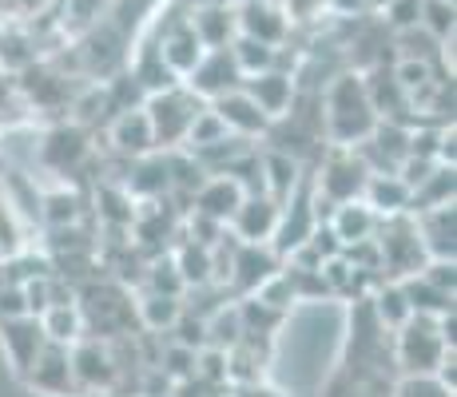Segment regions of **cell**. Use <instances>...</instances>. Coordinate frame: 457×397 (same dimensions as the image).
<instances>
[{
	"label": "cell",
	"mask_w": 457,
	"mask_h": 397,
	"mask_svg": "<svg viewBox=\"0 0 457 397\" xmlns=\"http://www.w3.org/2000/svg\"><path fill=\"white\" fill-rule=\"evenodd\" d=\"M235 397H283V393L267 390V385H259V382H247V385H243V390L235 393Z\"/></svg>",
	"instance_id": "obj_47"
},
{
	"label": "cell",
	"mask_w": 457,
	"mask_h": 397,
	"mask_svg": "<svg viewBox=\"0 0 457 397\" xmlns=\"http://www.w3.org/2000/svg\"><path fill=\"white\" fill-rule=\"evenodd\" d=\"M235 24H239L243 37L275 44V48L287 40V12L275 0H243V4H235Z\"/></svg>",
	"instance_id": "obj_19"
},
{
	"label": "cell",
	"mask_w": 457,
	"mask_h": 397,
	"mask_svg": "<svg viewBox=\"0 0 457 397\" xmlns=\"http://www.w3.org/2000/svg\"><path fill=\"white\" fill-rule=\"evenodd\" d=\"M191 24H195L204 48H227V44L235 40V32H239V24H235V8L215 4V0L204 4L199 12H191Z\"/></svg>",
	"instance_id": "obj_27"
},
{
	"label": "cell",
	"mask_w": 457,
	"mask_h": 397,
	"mask_svg": "<svg viewBox=\"0 0 457 397\" xmlns=\"http://www.w3.org/2000/svg\"><path fill=\"white\" fill-rule=\"evenodd\" d=\"M254 298H259V302H267V306H275V310H287V306H291L298 294H295L291 275H287V270H275V275H270L259 290H254Z\"/></svg>",
	"instance_id": "obj_40"
},
{
	"label": "cell",
	"mask_w": 457,
	"mask_h": 397,
	"mask_svg": "<svg viewBox=\"0 0 457 397\" xmlns=\"http://www.w3.org/2000/svg\"><path fill=\"white\" fill-rule=\"evenodd\" d=\"M445 354H453V346H445L434 314H410L394 330V366L402 374H434Z\"/></svg>",
	"instance_id": "obj_2"
},
{
	"label": "cell",
	"mask_w": 457,
	"mask_h": 397,
	"mask_svg": "<svg viewBox=\"0 0 457 397\" xmlns=\"http://www.w3.org/2000/svg\"><path fill=\"white\" fill-rule=\"evenodd\" d=\"M183 84L207 103V100H215V95L231 92V87H243V72H239V64H235L231 48H207L204 60L183 76Z\"/></svg>",
	"instance_id": "obj_9"
},
{
	"label": "cell",
	"mask_w": 457,
	"mask_h": 397,
	"mask_svg": "<svg viewBox=\"0 0 457 397\" xmlns=\"http://www.w3.org/2000/svg\"><path fill=\"white\" fill-rule=\"evenodd\" d=\"M410 195H414V191H410V183L402 179L398 171H370V179H366V187H362V203L378 219L402 215V211L410 215Z\"/></svg>",
	"instance_id": "obj_20"
},
{
	"label": "cell",
	"mask_w": 457,
	"mask_h": 397,
	"mask_svg": "<svg viewBox=\"0 0 457 397\" xmlns=\"http://www.w3.org/2000/svg\"><path fill=\"white\" fill-rule=\"evenodd\" d=\"M243 195L247 191L239 187V183L231 179V175H211V179H204L199 183V191L191 199H195V211L199 215H207V219H215V223H231V215H235V207L243 203Z\"/></svg>",
	"instance_id": "obj_21"
},
{
	"label": "cell",
	"mask_w": 457,
	"mask_h": 397,
	"mask_svg": "<svg viewBox=\"0 0 457 397\" xmlns=\"http://www.w3.org/2000/svg\"><path fill=\"white\" fill-rule=\"evenodd\" d=\"M0 8H8V12H12V16H21V21H24V16L40 12V8H44V0H0Z\"/></svg>",
	"instance_id": "obj_45"
},
{
	"label": "cell",
	"mask_w": 457,
	"mask_h": 397,
	"mask_svg": "<svg viewBox=\"0 0 457 397\" xmlns=\"http://www.w3.org/2000/svg\"><path fill=\"white\" fill-rule=\"evenodd\" d=\"M235 56V64H239L243 76H254V72H267V68L278 64V48L275 44H262L254 37H243V32H235V40L227 44Z\"/></svg>",
	"instance_id": "obj_30"
},
{
	"label": "cell",
	"mask_w": 457,
	"mask_h": 397,
	"mask_svg": "<svg viewBox=\"0 0 457 397\" xmlns=\"http://www.w3.org/2000/svg\"><path fill=\"white\" fill-rule=\"evenodd\" d=\"M390 397H453V390L437 374H402L390 385Z\"/></svg>",
	"instance_id": "obj_36"
},
{
	"label": "cell",
	"mask_w": 457,
	"mask_h": 397,
	"mask_svg": "<svg viewBox=\"0 0 457 397\" xmlns=\"http://www.w3.org/2000/svg\"><path fill=\"white\" fill-rule=\"evenodd\" d=\"M327 227L342 246H350V243H362V238H374L378 215L362 199H346V203H334V215L327 219Z\"/></svg>",
	"instance_id": "obj_24"
},
{
	"label": "cell",
	"mask_w": 457,
	"mask_h": 397,
	"mask_svg": "<svg viewBox=\"0 0 457 397\" xmlns=\"http://www.w3.org/2000/svg\"><path fill=\"white\" fill-rule=\"evenodd\" d=\"M215 397H231V393H215Z\"/></svg>",
	"instance_id": "obj_48"
},
{
	"label": "cell",
	"mask_w": 457,
	"mask_h": 397,
	"mask_svg": "<svg viewBox=\"0 0 457 397\" xmlns=\"http://www.w3.org/2000/svg\"><path fill=\"white\" fill-rule=\"evenodd\" d=\"M414 227H418V238L426 246L429 259H457V211H453V199L445 203H434V207H421L414 211Z\"/></svg>",
	"instance_id": "obj_12"
},
{
	"label": "cell",
	"mask_w": 457,
	"mask_h": 397,
	"mask_svg": "<svg viewBox=\"0 0 457 397\" xmlns=\"http://www.w3.org/2000/svg\"><path fill=\"white\" fill-rule=\"evenodd\" d=\"M278 207H283V203L270 199L267 191L243 195V203L231 215L235 238H239V243H270V235H275V227H278Z\"/></svg>",
	"instance_id": "obj_14"
},
{
	"label": "cell",
	"mask_w": 457,
	"mask_h": 397,
	"mask_svg": "<svg viewBox=\"0 0 457 397\" xmlns=\"http://www.w3.org/2000/svg\"><path fill=\"white\" fill-rule=\"evenodd\" d=\"M390 385H394L390 374L338 366V374H334L327 385V397H390Z\"/></svg>",
	"instance_id": "obj_25"
},
{
	"label": "cell",
	"mask_w": 457,
	"mask_h": 397,
	"mask_svg": "<svg viewBox=\"0 0 457 397\" xmlns=\"http://www.w3.org/2000/svg\"><path fill=\"white\" fill-rule=\"evenodd\" d=\"M171 259H175V267H179V275H183V286H207L211 282V246L187 238Z\"/></svg>",
	"instance_id": "obj_32"
},
{
	"label": "cell",
	"mask_w": 457,
	"mask_h": 397,
	"mask_svg": "<svg viewBox=\"0 0 457 397\" xmlns=\"http://www.w3.org/2000/svg\"><path fill=\"white\" fill-rule=\"evenodd\" d=\"M0 342H4V354L12 361V369L24 374L44 350L48 334H44L37 314H16V318H0Z\"/></svg>",
	"instance_id": "obj_13"
},
{
	"label": "cell",
	"mask_w": 457,
	"mask_h": 397,
	"mask_svg": "<svg viewBox=\"0 0 457 397\" xmlns=\"http://www.w3.org/2000/svg\"><path fill=\"white\" fill-rule=\"evenodd\" d=\"M24 382L32 390L44 393H72L76 390V377H72V358H68V346L60 342H44V350L37 354L29 369H24Z\"/></svg>",
	"instance_id": "obj_15"
},
{
	"label": "cell",
	"mask_w": 457,
	"mask_h": 397,
	"mask_svg": "<svg viewBox=\"0 0 457 397\" xmlns=\"http://www.w3.org/2000/svg\"><path fill=\"white\" fill-rule=\"evenodd\" d=\"M29 314V298H24L21 282H0V318Z\"/></svg>",
	"instance_id": "obj_43"
},
{
	"label": "cell",
	"mask_w": 457,
	"mask_h": 397,
	"mask_svg": "<svg viewBox=\"0 0 457 397\" xmlns=\"http://www.w3.org/2000/svg\"><path fill=\"white\" fill-rule=\"evenodd\" d=\"M243 92H247L270 120L287 116V112L295 108V76H291V72H278V68H267V72L243 76Z\"/></svg>",
	"instance_id": "obj_18"
},
{
	"label": "cell",
	"mask_w": 457,
	"mask_h": 397,
	"mask_svg": "<svg viewBox=\"0 0 457 397\" xmlns=\"http://www.w3.org/2000/svg\"><path fill=\"white\" fill-rule=\"evenodd\" d=\"M223 136H227L223 120H219L211 108H199V116L191 120V128H187V136H183V144H187V152H195V147H207V144H215V139H223Z\"/></svg>",
	"instance_id": "obj_38"
},
{
	"label": "cell",
	"mask_w": 457,
	"mask_h": 397,
	"mask_svg": "<svg viewBox=\"0 0 457 397\" xmlns=\"http://www.w3.org/2000/svg\"><path fill=\"white\" fill-rule=\"evenodd\" d=\"M128 195H131V199H139V203L171 195V171H167V155H160V152H147V155L131 159Z\"/></svg>",
	"instance_id": "obj_23"
},
{
	"label": "cell",
	"mask_w": 457,
	"mask_h": 397,
	"mask_svg": "<svg viewBox=\"0 0 457 397\" xmlns=\"http://www.w3.org/2000/svg\"><path fill=\"white\" fill-rule=\"evenodd\" d=\"M370 306H374V314H378V322L386 326V330H398L402 322H406L410 314V302H406V294H402V282L398 278H390V282H382V286H374V294H370Z\"/></svg>",
	"instance_id": "obj_31"
},
{
	"label": "cell",
	"mask_w": 457,
	"mask_h": 397,
	"mask_svg": "<svg viewBox=\"0 0 457 397\" xmlns=\"http://www.w3.org/2000/svg\"><path fill=\"white\" fill-rule=\"evenodd\" d=\"M68 358H72V377H76V390H112L116 385V354L104 346L100 338H76L68 346Z\"/></svg>",
	"instance_id": "obj_8"
},
{
	"label": "cell",
	"mask_w": 457,
	"mask_h": 397,
	"mask_svg": "<svg viewBox=\"0 0 457 397\" xmlns=\"http://www.w3.org/2000/svg\"><path fill=\"white\" fill-rule=\"evenodd\" d=\"M366 179H370L366 159L354 147H334L327 163H322L319 179H314V187H319V199H327L334 207V203H346V199H362Z\"/></svg>",
	"instance_id": "obj_6"
},
{
	"label": "cell",
	"mask_w": 457,
	"mask_h": 397,
	"mask_svg": "<svg viewBox=\"0 0 457 397\" xmlns=\"http://www.w3.org/2000/svg\"><path fill=\"white\" fill-rule=\"evenodd\" d=\"M80 318H84V334L96 330V338H100V334L104 338H116L120 326L131 322L136 310H131V302L124 298V290L120 286H87Z\"/></svg>",
	"instance_id": "obj_7"
},
{
	"label": "cell",
	"mask_w": 457,
	"mask_h": 397,
	"mask_svg": "<svg viewBox=\"0 0 457 397\" xmlns=\"http://www.w3.org/2000/svg\"><path fill=\"white\" fill-rule=\"evenodd\" d=\"M259 159H262V191H267L270 199L283 203L298 187V179H303V163H298V155L278 152V147L267 155H259Z\"/></svg>",
	"instance_id": "obj_26"
},
{
	"label": "cell",
	"mask_w": 457,
	"mask_h": 397,
	"mask_svg": "<svg viewBox=\"0 0 457 397\" xmlns=\"http://www.w3.org/2000/svg\"><path fill=\"white\" fill-rule=\"evenodd\" d=\"M131 76H136L139 84L147 87V95L179 84V76H175L171 68L163 64V56H160V48H155V44H144V52H139V60H136V68H131Z\"/></svg>",
	"instance_id": "obj_33"
},
{
	"label": "cell",
	"mask_w": 457,
	"mask_h": 397,
	"mask_svg": "<svg viewBox=\"0 0 457 397\" xmlns=\"http://www.w3.org/2000/svg\"><path fill=\"white\" fill-rule=\"evenodd\" d=\"M147 286H152V294H175V298L187 290V286H183V275H179V267H175L171 254L152 262V270H147Z\"/></svg>",
	"instance_id": "obj_39"
},
{
	"label": "cell",
	"mask_w": 457,
	"mask_h": 397,
	"mask_svg": "<svg viewBox=\"0 0 457 397\" xmlns=\"http://www.w3.org/2000/svg\"><path fill=\"white\" fill-rule=\"evenodd\" d=\"M278 254L270 251V243H235V254H231V278L243 294H254L270 275L278 270Z\"/></svg>",
	"instance_id": "obj_16"
},
{
	"label": "cell",
	"mask_w": 457,
	"mask_h": 397,
	"mask_svg": "<svg viewBox=\"0 0 457 397\" xmlns=\"http://www.w3.org/2000/svg\"><path fill=\"white\" fill-rule=\"evenodd\" d=\"M314 227H319V199H314L311 175H303L298 187L283 199V207H278V227H275V235H270V251H275L278 259H287V254L298 251V246L311 238Z\"/></svg>",
	"instance_id": "obj_5"
},
{
	"label": "cell",
	"mask_w": 457,
	"mask_h": 397,
	"mask_svg": "<svg viewBox=\"0 0 457 397\" xmlns=\"http://www.w3.org/2000/svg\"><path fill=\"white\" fill-rule=\"evenodd\" d=\"M155 48H160V56H163V64L171 68L175 76H187L191 68L204 60V40H199V32H195V24H191V16H179V21L171 24V29L163 32L160 40H155Z\"/></svg>",
	"instance_id": "obj_17"
},
{
	"label": "cell",
	"mask_w": 457,
	"mask_h": 397,
	"mask_svg": "<svg viewBox=\"0 0 457 397\" xmlns=\"http://www.w3.org/2000/svg\"><path fill=\"white\" fill-rule=\"evenodd\" d=\"M195 354H199V350L179 346V342H175V346L163 354V374L175 377V382H187V377H195Z\"/></svg>",
	"instance_id": "obj_42"
},
{
	"label": "cell",
	"mask_w": 457,
	"mask_h": 397,
	"mask_svg": "<svg viewBox=\"0 0 457 397\" xmlns=\"http://www.w3.org/2000/svg\"><path fill=\"white\" fill-rule=\"evenodd\" d=\"M37 318H40L44 334H48V342H60V346H72V342L84 334L80 306H76L72 298H68V302H52V306H44Z\"/></svg>",
	"instance_id": "obj_28"
},
{
	"label": "cell",
	"mask_w": 457,
	"mask_h": 397,
	"mask_svg": "<svg viewBox=\"0 0 457 397\" xmlns=\"http://www.w3.org/2000/svg\"><path fill=\"white\" fill-rule=\"evenodd\" d=\"M80 195H72V191H52V195L40 199V219L48 227H76V219H80Z\"/></svg>",
	"instance_id": "obj_35"
},
{
	"label": "cell",
	"mask_w": 457,
	"mask_h": 397,
	"mask_svg": "<svg viewBox=\"0 0 457 397\" xmlns=\"http://www.w3.org/2000/svg\"><path fill=\"white\" fill-rule=\"evenodd\" d=\"M136 314H139V322H144V330H171L175 318L183 314V306L175 294H147L144 302L136 306Z\"/></svg>",
	"instance_id": "obj_34"
},
{
	"label": "cell",
	"mask_w": 457,
	"mask_h": 397,
	"mask_svg": "<svg viewBox=\"0 0 457 397\" xmlns=\"http://www.w3.org/2000/svg\"><path fill=\"white\" fill-rule=\"evenodd\" d=\"M199 108H204V100H199V95L191 92L183 79L175 87H163V92L147 95L144 112H147V120H152L155 147H163V152L179 147L183 136H187V128H191V120L199 116Z\"/></svg>",
	"instance_id": "obj_4"
},
{
	"label": "cell",
	"mask_w": 457,
	"mask_h": 397,
	"mask_svg": "<svg viewBox=\"0 0 457 397\" xmlns=\"http://www.w3.org/2000/svg\"><path fill=\"white\" fill-rule=\"evenodd\" d=\"M402 282V294H406V302H410V310L414 314H445V310H453V294L450 290H442V286H434L426 275H410V278H398Z\"/></svg>",
	"instance_id": "obj_29"
},
{
	"label": "cell",
	"mask_w": 457,
	"mask_h": 397,
	"mask_svg": "<svg viewBox=\"0 0 457 397\" xmlns=\"http://www.w3.org/2000/svg\"><path fill=\"white\" fill-rule=\"evenodd\" d=\"M314 4H322V0H287V12H291L295 21H306V16L314 12Z\"/></svg>",
	"instance_id": "obj_46"
},
{
	"label": "cell",
	"mask_w": 457,
	"mask_h": 397,
	"mask_svg": "<svg viewBox=\"0 0 457 397\" xmlns=\"http://www.w3.org/2000/svg\"><path fill=\"white\" fill-rule=\"evenodd\" d=\"M374 246H378V262L390 278H410L418 275L421 267L429 262L426 246L418 238L414 219L402 211V215H382L374 227Z\"/></svg>",
	"instance_id": "obj_3"
},
{
	"label": "cell",
	"mask_w": 457,
	"mask_h": 397,
	"mask_svg": "<svg viewBox=\"0 0 457 397\" xmlns=\"http://www.w3.org/2000/svg\"><path fill=\"white\" fill-rule=\"evenodd\" d=\"M207 108L223 120V128L231 131V136L254 139V136H267V131H270V116L251 100L247 92H243V87H231V92L207 100Z\"/></svg>",
	"instance_id": "obj_11"
},
{
	"label": "cell",
	"mask_w": 457,
	"mask_h": 397,
	"mask_svg": "<svg viewBox=\"0 0 457 397\" xmlns=\"http://www.w3.org/2000/svg\"><path fill=\"white\" fill-rule=\"evenodd\" d=\"M421 29L434 40L453 37V4L450 0H421Z\"/></svg>",
	"instance_id": "obj_37"
},
{
	"label": "cell",
	"mask_w": 457,
	"mask_h": 397,
	"mask_svg": "<svg viewBox=\"0 0 457 397\" xmlns=\"http://www.w3.org/2000/svg\"><path fill=\"white\" fill-rule=\"evenodd\" d=\"M112 144H116V152L128 155V159L160 152V147H155V136H152V120H147L144 108H128V112H116V116H112Z\"/></svg>",
	"instance_id": "obj_22"
},
{
	"label": "cell",
	"mask_w": 457,
	"mask_h": 397,
	"mask_svg": "<svg viewBox=\"0 0 457 397\" xmlns=\"http://www.w3.org/2000/svg\"><path fill=\"white\" fill-rule=\"evenodd\" d=\"M386 24L394 32H410L421 24V0H386Z\"/></svg>",
	"instance_id": "obj_41"
},
{
	"label": "cell",
	"mask_w": 457,
	"mask_h": 397,
	"mask_svg": "<svg viewBox=\"0 0 457 397\" xmlns=\"http://www.w3.org/2000/svg\"><path fill=\"white\" fill-rule=\"evenodd\" d=\"M16 100H21V87H16V76L0 68V116H4V108H8V103H16Z\"/></svg>",
	"instance_id": "obj_44"
},
{
	"label": "cell",
	"mask_w": 457,
	"mask_h": 397,
	"mask_svg": "<svg viewBox=\"0 0 457 397\" xmlns=\"http://www.w3.org/2000/svg\"><path fill=\"white\" fill-rule=\"evenodd\" d=\"M378 112L358 72H342L327 92V136L334 147H358L374 131Z\"/></svg>",
	"instance_id": "obj_1"
},
{
	"label": "cell",
	"mask_w": 457,
	"mask_h": 397,
	"mask_svg": "<svg viewBox=\"0 0 457 397\" xmlns=\"http://www.w3.org/2000/svg\"><path fill=\"white\" fill-rule=\"evenodd\" d=\"M87 152H92V139H87L84 123H56L40 144V163L56 175H72L87 159Z\"/></svg>",
	"instance_id": "obj_10"
}]
</instances>
